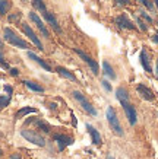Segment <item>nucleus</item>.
Segmentation results:
<instances>
[{
	"label": "nucleus",
	"instance_id": "4",
	"mask_svg": "<svg viewBox=\"0 0 158 159\" xmlns=\"http://www.w3.org/2000/svg\"><path fill=\"white\" fill-rule=\"evenodd\" d=\"M73 51H75V53H76L78 56H79V57H81L82 60H84V61H85L86 64L91 67L92 73H94L95 76L98 75V73H100V66H98V63H97L95 60L91 57V56H88L85 51H82V50H79V48H73Z\"/></svg>",
	"mask_w": 158,
	"mask_h": 159
},
{
	"label": "nucleus",
	"instance_id": "22",
	"mask_svg": "<svg viewBox=\"0 0 158 159\" xmlns=\"http://www.w3.org/2000/svg\"><path fill=\"white\" fill-rule=\"evenodd\" d=\"M31 2H32V5L35 6V9H38L41 13H45V12H47V7H45L43 0H31Z\"/></svg>",
	"mask_w": 158,
	"mask_h": 159
},
{
	"label": "nucleus",
	"instance_id": "8",
	"mask_svg": "<svg viewBox=\"0 0 158 159\" xmlns=\"http://www.w3.org/2000/svg\"><path fill=\"white\" fill-rule=\"evenodd\" d=\"M136 92H138V95L142 99H145V101H154L155 99V95H154V92L151 88H148L146 85H144V83H138L136 85Z\"/></svg>",
	"mask_w": 158,
	"mask_h": 159
},
{
	"label": "nucleus",
	"instance_id": "6",
	"mask_svg": "<svg viewBox=\"0 0 158 159\" xmlns=\"http://www.w3.org/2000/svg\"><path fill=\"white\" fill-rule=\"evenodd\" d=\"M139 61H141V66L144 67V70L146 73H152V60H151V56L146 51V48H142L141 53H139Z\"/></svg>",
	"mask_w": 158,
	"mask_h": 159
},
{
	"label": "nucleus",
	"instance_id": "11",
	"mask_svg": "<svg viewBox=\"0 0 158 159\" xmlns=\"http://www.w3.org/2000/svg\"><path fill=\"white\" fill-rule=\"evenodd\" d=\"M28 16H29V19L32 20L34 24L37 25V28L40 29V31H41V32H43L44 35H45V37H50V32H48V29H47V26H45V25L43 24V20H41V18H40L38 15L35 13V12H29L28 13Z\"/></svg>",
	"mask_w": 158,
	"mask_h": 159
},
{
	"label": "nucleus",
	"instance_id": "31",
	"mask_svg": "<svg viewBox=\"0 0 158 159\" xmlns=\"http://www.w3.org/2000/svg\"><path fill=\"white\" fill-rule=\"evenodd\" d=\"M116 2H117L120 6H126V5H129L130 3V0H116Z\"/></svg>",
	"mask_w": 158,
	"mask_h": 159
},
{
	"label": "nucleus",
	"instance_id": "20",
	"mask_svg": "<svg viewBox=\"0 0 158 159\" xmlns=\"http://www.w3.org/2000/svg\"><path fill=\"white\" fill-rule=\"evenodd\" d=\"M24 83L28 89H31V91H34V92H44V88L41 86V85H38V83L31 82V80H24Z\"/></svg>",
	"mask_w": 158,
	"mask_h": 159
},
{
	"label": "nucleus",
	"instance_id": "15",
	"mask_svg": "<svg viewBox=\"0 0 158 159\" xmlns=\"http://www.w3.org/2000/svg\"><path fill=\"white\" fill-rule=\"evenodd\" d=\"M43 16H44V19H45V20L48 22V24L51 25V28L54 29V31H57L59 34L62 32V28H60V25H59V22L56 20V18H54V15L50 13V12H45V13H43Z\"/></svg>",
	"mask_w": 158,
	"mask_h": 159
},
{
	"label": "nucleus",
	"instance_id": "10",
	"mask_svg": "<svg viewBox=\"0 0 158 159\" xmlns=\"http://www.w3.org/2000/svg\"><path fill=\"white\" fill-rule=\"evenodd\" d=\"M22 29H24V34L26 35V37H28V38L31 39V41H32V43L35 44V45H37L40 50H44L43 48V44H41V41H40V38L37 37V34L34 32L32 28H31L28 24H22Z\"/></svg>",
	"mask_w": 158,
	"mask_h": 159
},
{
	"label": "nucleus",
	"instance_id": "16",
	"mask_svg": "<svg viewBox=\"0 0 158 159\" xmlns=\"http://www.w3.org/2000/svg\"><path fill=\"white\" fill-rule=\"evenodd\" d=\"M103 72H104V75L108 79H111V80H116L117 79V75H116V72H114V69L111 67V64L107 60H104L103 61Z\"/></svg>",
	"mask_w": 158,
	"mask_h": 159
},
{
	"label": "nucleus",
	"instance_id": "28",
	"mask_svg": "<svg viewBox=\"0 0 158 159\" xmlns=\"http://www.w3.org/2000/svg\"><path fill=\"white\" fill-rule=\"evenodd\" d=\"M101 85H103V88H104L107 92H111V91H113V88H111V85H110V82H108V80L103 79V80H101Z\"/></svg>",
	"mask_w": 158,
	"mask_h": 159
},
{
	"label": "nucleus",
	"instance_id": "25",
	"mask_svg": "<svg viewBox=\"0 0 158 159\" xmlns=\"http://www.w3.org/2000/svg\"><path fill=\"white\" fill-rule=\"evenodd\" d=\"M136 24H138L139 29H141L142 32H146V31H148V26H146V24H145V22L141 19V18H136Z\"/></svg>",
	"mask_w": 158,
	"mask_h": 159
},
{
	"label": "nucleus",
	"instance_id": "24",
	"mask_svg": "<svg viewBox=\"0 0 158 159\" xmlns=\"http://www.w3.org/2000/svg\"><path fill=\"white\" fill-rule=\"evenodd\" d=\"M138 2L139 3H142V5H144L148 10H155V6H154L152 0H138Z\"/></svg>",
	"mask_w": 158,
	"mask_h": 159
},
{
	"label": "nucleus",
	"instance_id": "37",
	"mask_svg": "<svg viewBox=\"0 0 158 159\" xmlns=\"http://www.w3.org/2000/svg\"><path fill=\"white\" fill-rule=\"evenodd\" d=\"M154 2V6H155V9H158V0H152Z\"/></svg>",
	"mask_w": 158,
	"mask_h": 159
},
{
	"label": "nucleus",
	"instance_id": "34",
	"mask_svg": "<svg viewBox=\"0 0 158 159\" xmlns=\"http://www.w3.org/2000/svg\"><path fill=\"white\" fill-rule=\"evenodd\" d=\"M152 41H154L155 44H158V32H157V34H154V35H152Z\"/></svg>",
	"mask_w": 158,
	"mask_h": 159
},
{
	"label": "nucleus",
	"instance_id": "7",
	"mask_svg": "<svg viewBox=\"0 0 158 159\" xmlns=\"http://www.w3.org/2000/svg\"><path fill=\"white\" fill-rule=\"evenodd\" d=\"M123 110H125V114H126V118L129 121L130 125H135L138 123V112H136V108H135L130 102H126V104H122Z\"/></svg>",
	"mask_w": 158,
	"mask_h": 159
},
{
	"label": "nucleus",
	"instance_id": "33",
	"mask_svg": "<svg viewBox=\"0 0 158 159\" xmlns=\"http://www.w3.org/2000/svg\"><path fill=\"white\" fill-rule=\"evenodd\" d=\"M10 75H12V76H18V75H19L18 69H10Z\"/></svg>",
	"mask_w": 158,
	"mask_h": 159
},
{
	"label": "nucleus",
	"instance_id": "9",
	"mask_svg": "<svg viewBox=\"0 0 158 159\" xmlns=\"http://www.w3.org/2000/svg\"><path fill=\"white\" fill-rule=\"evenodd\" d=\"M114 22H116V25L119 26V28H122V29H135L136 26L133 25V22L129 19V16L126 13H122V15H119L117 18L114 19Z\"/></svg>",
	"mask_w": 158,
	"mask_h": 159
},
{
	"label": "nucleus",
	"instance_id": "17",
	"mask_svg": "<svg viewBox=\"0 0 158 159\" xmlns=\"http://www.w3.org/2000/svg\"><path fill=\"white\" fill-rule=\"evenodd\" d=\"M56 73H57V75H60L62 77H66V79H69V80H72V82H76V76H75L70 70H67L66 67L57 66V67H56Z\"/></svg>",
	"mask_w": 158,
	"mask_h": 159
},
{
	"label": "nucleus",
	"instance_id": "23",
	"mask_svg": "<svg viewBox=\"0 0 158 159\" xmlns=\"http://www.w3.org/2000/svg\"><path fill=\"white\" fill-rule=\"evenodd\" d=\"M10 102V95H2L0 97V110H3L5 107L9 105Z\"/></svg>",
	"mask_w": 158,
	"mask_h": 159
},
{
	"label": "nucleus",
	"instance_id": "21",
	"mask_svg": "<svg viewBox=\"0 0 158 159\" xmlns=\"http://www.w3.org/2000/svg\"><path fill=\"white\" fill-rule=\"evenodd\" d=\"M10 0H0V15H6L7 13V10L10 9Z\"/></svg>",
	"mask_w": 158,
	"mask_h": 159
},
{
	"label": "nucleus",
	"instance_id": "36",
	"mask_svg": "<svg viewBox=\"0 0 158 159\" xmlns=\"http://www.w3.org/2000/svg\"><path fill=\"white\" fill-rule=\"evenodd\" d=\"M10 159H21V155H13V156H10Z\"/></svg>",
	"mask_w": 158,
	"mask_h": 159
},
{
	"label": "nucleus",
	"instance_id": "18",
	"mask_svg": "<svg viewBox=\"0 0 158 159\" xmlns=\"http://www.w3.org/2000/svg\"><path fill=\"white\" fill-rule=\"evenodd\" d=\"M28 57L31 58V60H34V61H35V63H38L40 66H41V67H43L44 70H45V72H53V70H51V67L48 66L47 63L44 61L43 58H40L38 56H37V54H34L32 51H28Z\"/></svg>",
	"mask_w": 158,
	"mask_h": 159
},
{
	"label": "nucleus",
	"instance_id": "3",
	"mask_svg": "<svg viewBox=\"0 0 158 159\" xmlns=\"http://www.w3.org/2000/svg\"><path fill=\"white\" fill-rule=\"evenodd\" d=\"M73 98L76 99L78 102H79V105L82 107V110L85 111V112H88V114H91V116H94L95 117L98 112H97V110L92 107V104L88 99H86V97L82 93V92H79V91H73Z\"/></svg>",
	"mask_w": 158,
	"mask_h": 159
},
{
	"label": "nucleus",
	"instance_id": "29",
	"mask_svg": "<svg viewBox=\"0 0 158 159\" xmlns=\"http://www.w3.org/2000/svg\"><path fill=\"white\" fill-rule=\"evenodd\" d=\"M0 64H2V67L9 69V64H7V63H5V58H3V56H2V53H0Z\"/></svg>",
	"mask_w": 158,
	"mask_h": 159
},
{
	"label": "nucleus",
	"instance_id": "1",
	"mask_svg": "<svg viewBox=\"0 0 158 159\" xmlns=\"http://www.w3.org/2000/svg\"><path fill=\"white\" fill-rule=\"evenodd\" d=\"M105 117H107V121H108V124H110L111 130L114 133L116 136H122L125 134V131L122 129V124H120L119 121V117H117V112L113 107H107V111H105Z\"/></svg>",
	"mask_w": 158,
	"mask_h": 159
},
{
	"label": "nucleus",
	"instance_id": "26",
	"mask_svg": "<svg viewBox=\"0 0 158 159\" xmlns=\"http://www.w3.org/2000/svg\"><path fill=\"white\" fill-rule=\"evenodd\" d=\"M139 15H141V16H142V18H144V19L146 20V22H148V24H152V22H154L152 16H149V15L146 13V12H145V10H139Z\"/></svg>",
	"mask_w": 158,
	"mask_h": 159
},
{
	"label": "nucleus",
	"instance_id": "14",
	"mask_svg": "<svg viewBox=\"0 0 158 159\" xmlns=\"http://www.w3.org/2000/svg\"><path fill=\"white\" fill-rule=\"evenodd\" d=\"M86 130H88V133L91 134V142L94 143V145H101V134L98 133V130H97L95 127H92L91 124H86Z\"/></svg>",
	"mask_w": 158,
	"mask_h": 159
},
{
	"label": "nucleus",
	"instance_id": "5",
	"mask_svg": "<svg viewBox=\"0 0 158 159\" xmlns=\"http://www.w3.org/2000/svg\"><path fill=\"white\" fill-rule=\"evenodd\" d=\"M21 134H22V137H25V139L28 140V142L40 146V148H44V146H45V139L41 137L40 134H37V133H34L32 130H22Z\"/></svg>",
	"mask_w": 158,
	"mask_h": 159
},
{
	"label": "nucleus",
	"instance_id": "12",
	"mask_svg": "<svg viewBox=\"0 0 158 159\" xmlns=\"http://www.w3.org/2000/svg\"><path fill=\"white\" fill-rule=\"evenodd\" d=\"M54 140L57 142L59 150H65L67 146H70L73 143L72 137H69V136H66V134H56L54 136Z\"/></svg>",
	"mask_w": 158,
	"mask_h": 159
},
{
	"label": "nucleus",
	"instance_id": "2",
	"mask_svg": "<svg viewBox=\"0 0 158 159\" xmlns=\"http://www.w3.org/2000/svg\"><path fill=\"white\" fill-rule=\"evenodd\" d=\"M3 35H5L6 41H7L9 44H12V45H15V47H18V48H24V50H28L29 48V44L26 43V41H24L22 38H19V37L15 34L10 28H5V29H3Z\"/></svg>",
	"mask_w": 158,
	"mask_h": 159
},
{
	"label": "nucleus",
	"instance_id": "35",
	"mask_svg": "<svg viewBox=\"0 0 158 159\" xmlns=\"http://www.w3.org/2000/svg\"><path fill=\"white\" fill-rule=\"evenodd\" d=\"M155 75L158 77V58H157V63H155Z\"/></svg>",
	"mask_w": 158,
	"mask_h": 159
},
{
	"label": "nucleus",
	"instance_id": "30",
	"mask_svg": "<svg viewBox=\"0 0 158 159\" xmlns=\"http://www.w3.org/2000/svg\"><path fill=\"white\" fill-rule=\"evenodd\" d=\"M19 18H21V13L18 12V13L13 15V16H9V20H10V22H13V20H18Z\"/></svg>",
	"mask_w": 158,
	"mask_h": 159
},
{
	"label": "nucleus",
	"instance_id": "32",
	"mask_svg": "<svg viewBox=\"0 0 158 159\" xmlns=\"http://www.w3.org/2000/svg\"><path fill=\"white\" fill-rule=\"evenodd\" d=\"M3 89H5V91L7 92L9 95H12V92H13V89H12V86H9V85H5V86H3Z\"/></svg>",
	"mask_w": 158,
	"mask_h": 159
},
{
	"label": "nucleus",
	"instance_id": "13",
	"mask_svg": "<svg viewBox=\"0 0 158 159\" xmlns=\"http://www.w3.org/2000/svg\"><path fill=\"white\" fill-rule=\"evenodd\" d=\"M116 98L120 104H126V102H130V95L127 89L125 86H119L116 89Z\"/></svg>",
	"mask_w": 158,
	"mask_h": 159
},
{
	"label": "nucleus",
	"instance_id": "27",
	"mask_svg": "<svg viewBox=\"0 0 158 159\" xmlns=\"http://www.w3.org/2000/svg\"><path fill=\"white\" fill-rule=\"evenodd\" d=\"M37 125H38L40 129H43L44 131H45V133H48V131H50V125L47 124V123H44V121H37Z\"/></svg>",
	"mask_w": 158,
	"mask_h": 159
},
{
	"label": "nucleus",
	"instance_id": "19",
	"mask_svg": "<svg viewBox=\"0 0 158 159\" xmlns=\"http://www.w3.org/2000/svg\"><path fill=\"white\" fill-rule=\"evenodd\" d=\"M37 108H32V107H24L22 110H19L18 112H16V118H22V117H25L26 114H31V112H37Z\"/></svg>",
	"mask_w": 158,
	"mask_h": 159
},
{
	"label": "nucleus",
	"instance_id": "38",
	"mask_svg": "<svg viewBox=\"0 0 158 159\" xmlns=\"http://www.w3.org/2000/svg\"><path fill=\"white\" fill-rule=\"evenodd\" d=\"M2 47H3V43H2V39H0V48H2Z\"/></svg>",
	"mask_w": 158,
	"mask_h": 159
}]
</instances>
